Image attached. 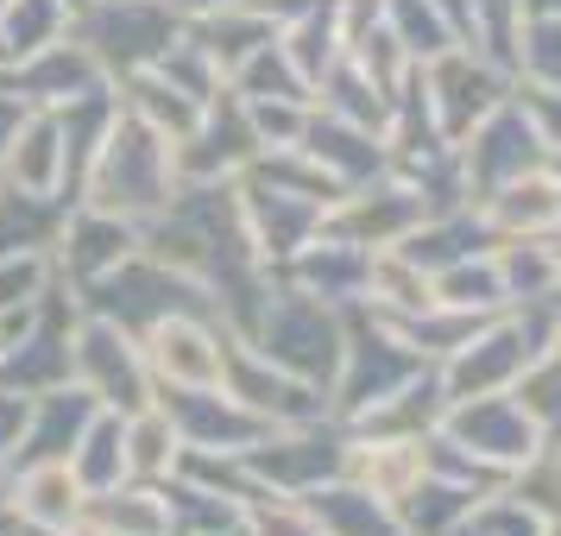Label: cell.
<instances>
[{"instance_id": "1", "label": "cell", "mask_w": 561, "mask_h": 536, "mask_svg": "<svg viewBox=\"0 0 561 536\" xmlns=\"http://www.w3.org/2000/svg\"><path fill=\"white\" fill-rule=\"evenodd\" d=\"M549 448V430L536 423L517 391H485V398H455L430 430V474L467 480L492 492L511 474H524Z\"/></svg>"}, {"instance_id": "2", "label": "cell", "mask_w": 561, "mask_h": 536, "mask_svg": "<svg viewBox=\"0 0 561 536\" xmlns=\"http://www.w3.org/2000/svg\"><path fill=\"white\" fill-rule=\"evenodd\" d=\"M114 102H121V95H114ZM178 190H183L178 146H171L158 127H146L139 114L114 107V121H107L95 158L82 164L70 203L102 208V215H121V221H133V228H146V221H158L164 208L178 203Z\"/></svg>"}, {"instance_id": "3", "label": "cell", "mask_w": 561, "mask_h": 536, "mask_svg": "<svg viewBox=\"0 0 561 536\" xmlns=\"http://www.w3.org/2000/svg\"><path fill=\"white\" fill-rule=\"evenodd\" d=\"M240 341L253 354H265L272 366H284L290 379L329 391L334 373H341V354H347V309H334L322 297L297 290V284L272 278L265 304H259V316L247 322Z\"/></svg>"}, {"instance_id": "4", "label": "cell", "mask_w": 561, "mask_h": 536, "mask_svg": "<svg viewBox=\"0 0 561 536\" xmlns=\"http://www.w3.org/2000/svg\"><path fill=\"white\" fill-rule=\"evenodd\" d=\"M430 373V360L410 347L404 334L379 322V316H366V309H347V354H341V373L329 385V410L334 423L347 430L359 423L366 410H379L385 398H398L410 379H423Z\"/></svg>"}, {"instance_id": "5", "label": "cell", "mask_w": 561, "mask_h": 536, "mask_svg": "<svg viewBox=\"0 0 561 536\" xmlns=\"http://www.w3.org/2000/svg\"><path fill=\"white\" fill-rule=\"evenodd\" d=\"M183 13L171 0H89L70 13V38L107 70V82L152 70L158 57L178 45Z\"/></svg>"}, {"instance_id": "6", "label": "cell", "mask_w": 561, "mask_h": 536, "mask_svg": "<svg viewBox=\"0 0 561 536\" xmlns=\"http://www.w3.org/2000/svg\"><path fill=\"white\" fill-rule=\"evenodd\" d=\"M416 89L430 102L435 133L448 146H460L485 114H499L511 102V64L473 52V45H448V52H435L416 64Z\"/></svg>"}, {"instance_id": "7", "label": "cell", "mask_w": 561, "mask_h": 536, "mask_svg": "<svg viewBox=\"0 0 561 536\" xmlns=\"http://www.w3.org/2000/svg\"><path fill=\"white\" fill-rule=\"evenodd\" d=\"M82 309H95V316H107V322H121V329H152L158 316H178V309H208V316H221L215 309V297H208L196 278H183L178 265H164L158 253H139L121 259L107 278H95L89 290H77Z\"/></svg>"}, {"instance_id": "8", "label": "cell", "mask_w": 561, "mask_h": 536, "mask_svg": "<svg viewBox=\"0 0 561 536\" xmlns=\"http://www.w3.org/2000/svg\"><path fill=\"white\" fill-rule=\"evenodd\" d=\"M70 379H77L102 410H121V417H133L139 404H152V398H158L139 334L121 329V322H107V316H95V309H82V316H77Z\"/></svg>"}, {"instance_id": "9", "label": "cell", "mask_w": 561, "mask_h": 536, "mask_svg": "<svg viewBox=\"0 0 561 536\" xmlns=\"http://www.w3.org/2000/svg\"><path fill=\"white\" fill-rule=\"evenodd\" d=\"M233 341L240 334L208 309H178V316H158L152 329H139V347H146L158 391H215L228 379Z\"/></svg>"}, {"instance_id": "10", "label": "cell", "mask_w": 561, "mask_h": 536, "mask_svg": "<svg viewBox=\"0 0 561 536\" xmlns=\"http://www.w3.org/2000/svg\"><path fill=\"white\" fill-rule=\"evenodd\" d=\"M77 290H51L38 309L20 316H0L7 329V354H0V379L20 385V391H51L70 385V341H77Z\"/></svg>"}, {"instance_id": "11", "label": "cell", "mask_w": 561, "mask_h": 536, "mask_svg": "<svg viewBox=\"0 0 561 536\" xmlns=\"http://www.w3.org/2000/svg\"><path fill=\"white\" fill-rule=\"evenodd\" d=\"M233 208H240V228H247V240H253V253H259L265 272H284L290 253L309 247V240L322 233V215H329V203H316L304 190L265 178L259 164L233 178Z\"/></svg>"}, {"instance_id": "12", "label": "cell", "mask_w": 561, "mask_h": 536, "mask_svg": "<svg viewBox=\"0 0 561 536\" xmlns=\"http://www.w3.org/2000/svg\"><path fill=\"white\" fill-rule=\"evenodd\" d=\"M430 215H435L430 196H423L404 171H391V164H385L379 178H366V183H354V190H341V196H334L329 215H322V228L373 253V247H404Z\"/></svg>"}, {"instance_id": "13", "label": "cell", "mask_w": 561, "mask_h": 536, "mask_svg": "<svg viewBox=\"0 0 561 536\" xmlns=\"http://www.w3.org/2000/svg\"><path fill=\"white\" fill-rule=\"evenodd\" d=\"M341 442H347V430L334 417H316V423H284V430H272L240 460H247V474L259 480V492L304 499V492H316L322 480L341 474Z\"/></svg>"}, {"instance_id": "14", "label": "cell", "mask_w": 561, "mask_h": 536, "mask_svg": "<svg viewBox=\"0 0 561 536\" xmlns=\"http://www.w3.org/2000/svg\"><path fill=\"white\" fill-rule=\"evenodd\" d=\"M82 505H89V486L77 480L70 460H20L13 474H0V524L7 531L82 536Z\"/></svg>"}, {"instance_id": "15", "label": "cell", "mask_w": 561, "mask_h": 536, "mask_svg": "<svg viewBox=\"0 0 561 536\" xmlns=\"http://www.w3.org/2000/svg\"><path fill=\"white\" fill-rule=\"evenodd\" d=\"M259 158H265V146H259V133H253V114H247V102L233 89H221L203 107V121L190 127V139L178 146V178L183 183H233L240 171H253Z\"/></svg>"}, {"instance_id": "16", "label": "cell", "mask_w": 561, "mask_h": 536, "mask_svg": "<svg viewBox=\"0 0 561 536\" xmlns=\"http://www.w3.org/2000/svg\"><path fill=\"white\" fill-rule=\"evenodd\" d=\"M341 480L398 511L416 486L430 480V435L347 430V442H341Z\"/></svg>"}, {"instance_id": "17", "label": "cell", "mask_w": 561, "mask_h": 536, "mask_svg": "<svg viewBox=\"0 0 561 536\" xmlns=\"http://www.w3.org/2000/svg\"><path fill=\"white\" fill-rule=\"evenodd\" d=\"M542 139L530 133V121L517 114V102H505L499 114H485L480 127L467 133L455 146V164H460V183H467V203H480L485 190H499L505 178L542 164Z\"/></svg>"}, {"instance_id": "18", "label": "cell", "mask_w": 561, "mask_h": 536, "mask_svg": "<svg viewBox=\"0 0 561 536\" xmlns=\"http://www.w3.org/2000/svg\"><path fill=\"white\" fill-rule=\"evenodd\" d=\"M0 89L20 95L26 107H77V102H89V95L114 89V82H107V70L82 52L77 38H57L45 52L7 64V70H0Z\"/></svg>"}, {"instance_id": "19", "label": "cell", "mask_w": 561, "mask_h": 536, "mask_svg": "<svg viewBox=\"0 0 561 536\" xmlns=\"http://www.w3.org/2000/svg\"><path fill=\"white\" fill-rule=\"evenodd\" d=\"M221 391H233V398L253 410L259 423H272V430H284V423H316V417H334V410H329V391H316V385L290 379L284 366H272L265 354H253L247 341H233Z\"/></svg>"}, {"instance_id": "20", "label": "cell", "mask_w": 561, "mask_h": 536, "mask_svg": "<svg viewBox=\"0 0 561 536\" xmlns=\"http://www.w3.org/2000/svg\"><path fill=\"white\" fill-rule=\"evenodd\" d=\"M480 221L492 240H549L561 233V171L556 158H542L530 171L505 178L499 190H485L480 203Z\"/></svg>"}, {"instance_id": "21", "label": "cell", "mask_w": 561, "mask_h": 536, "mask_svg": "<svg viewBox=\"0 0 561 536\" xmlns=\"http://www.w3.org/2000/svg\"><path fill=\"white\" fill-rule=\"evenodd\" d=\"M57 272H64V290H89L95 278H107L121 259L139 253V228L121 221V215H102V208H64V228H57Z\"/></svg>"}, {"instance_id": "22", "label": "cell", "mask_w": 561, "mask_h": 536, "mask_svg": "<svg viewBox=\"0 0 561 536\" xmlns=\"http://www.w3.org/2000/svg\"><path fill=\"white\" fill-rule=\"evenodd\" d=\"M158 398L178 417L190 455H247L253 442L272 435V423H259L253 410L240 404L233 391H221V385L215 391H158Z\"/></svg>"}, {"instance_id": "23", "label": "cell", "mask_w": 561, "mask_h": 536, "mask_svg": "<svg viewBox=\"0 0 561 536\" xmlns=\"http://www.w3.org/2000/svg\"><path fill=\"white\" fill-rule=\"evenodd\" d=\"M0 183H13L26 196L70 203V146H64V114L57 107H26V121L13 127L7 152H0Z\"/></svg>"}, {"instance_id": "24", "label": "cell", "mask_w": 561, "mask_h": 536, "mask_svg": "<svg viewBox=\"0 0 561 536\" xmlns=\"http://www.w3.org/2000/svg\"><path fill=\"white\" fill-rule=\"evenodd\" d=\"M278 278L309 290V297H322V304H334V309H359V290H366V247H354V240H341V233L322 228L309 247L290 253V265H284Z\"/></svg>"}, {"instance_id": "25", "label": "cell", "mask_w": 561, "mask_h": 536, "mask_svg": "<svg viewBox=\"0 0 561 536\" xmlns=\"http://www.w3.org/2000/svg\"><path fill=\"white\" fill-rule=\"evenodd\" d=\"M82 536H178L171 486L121 480V486L89 492V505H82Z\"/></svg>"}, {"instance_id": "26", "label": "cell", "mask_w": 561, "mask_h": 536, "mask_svg": "<svg viewBox=\"0 0 561 536\" xmlns=\"http://www.w3.org/2000/svg\"><path fill=\"white\" fill-rule=\"evenodd\" d=\"M304 152L334 178V190H354V183L379 178L385 164H391V146H385V133L354 127V121H341V114H322V107L309 114Z\"/></svg>"}, {"instance_id": "27", "label": "cell", "mask_w": 561, "mask_h": 536, "mask_svg": "<svg viewBox=\"0 0 561 536\" xmlns=\"http://www.w3.org/2000/svg\"><path fill=\"white\" fill-rule=\"evenodd\" d=\"M359 309L379 316V322H410L435 309V272L416 265L404 247H373L366 253V290H359Z\"/></svg>"}, {"instance_id": "28", "label": "cell", "mask_w": 561, "mask_h": 536, "mask_svg": "<svg viewBox=\"0 0 561 536\" xmlns=\"http://www.w3.org/2000/svg\"><path fill=\"white\" fill-rule=\"evenodd\" d=\"M95 398L82 391L77 379L51 385V391H32V417H26V442H20V460H70V448L82 442L89 417H95ZM13 460V467H20Z\"/></svg>"}, {"instance_id": "29", "label": "cell", "mask_w": 561, "mask_h": 536, "mask_svg": "<svg viewBox=\"0 0 561 536\" xmlns=\"http://www.w3.org/2000/svg\"><path fill=\"white\" fill-rule=\"evenodd\" d=\"M183 32L203 45L208 64H215L228 82H233V70H240L259 45H272V38H278V26H272L259 7H247V0H228V7H215V13H196V20H183Z\"/></svg>"}, {"instance_id": "30", "label": "cell", "mask_w": 561, "mask_h": 536, "mask_svg": "<svg viewBox=\"0 0 561 536\" xmlns=\"http://www.w3.org/2000/svg\"><path fill=\"white\" fill-rule=\"evenodd\" d=\"M183 430L178 417L164 410V398H152V404H139L127 417V480H152V486H171L183 467Z\"/></svg>"}, {"instance_id": "31", "label": "cell", "mask_w": 561, "mask_h": 536, "mask_svg": "<svg viewBox=\"0 0 561 536\" xmlns=\"http://www.w3.org/2000/svg\"><path fill=\"white\" fill-rule=\"evenodd\" d=\"M492 265L505 304H556L561 290V233L549 240H492Z\"/></svg>"}, {"instance_id": "32", "label": "cell", "mask_w": 561, "mask_h": 536, "mask_svg": "<svg viewBox=\"0 0 561 536\" xmlns=\"http://www.w3.org/2000/svg\"><path fill=\"white\" fill-rule=\"evenodd\" d=\"M278 45H284V57L297 64V77L309 82V95H316V82H322L334 64L347 57V38H341V20H334V0H316L309 13L284 20V26H278Z\"/></svg>"}, {"instance_id": "33", "label": "cell", "mask_w": 561, "mask_h": 536, "mask_svg": "<svg viewBox=\"0 0 561 536\" xmlns=\"http://www.w3.org/2000/svg\"><path fill=\"white\" fill-rule=\"evenodd\" d=\"M114 95H121V107L127 114H139L146 127H158L171 146H183L190 139V127L203 121V102H190L178 82H164L158 70H133V77L114 82Z\"/></svg>"}, {"instance_id": "34", "label": "cell", "mask_w": 561, "mask_h": 536, "mask_svg": "<svg viewBox=\"0 0 561 536\" xmlns=\"http://www.w3.org/2000/svg\"><path fill=\"white\" fill-rule=\"evenodd\" d=\"M485 247H492V233H485L473 203L435 208L430 221L404 240V253L416 259V265H430V272H442V265H455V259H467V253H485Z\"/></svg>"}, {"instance_id": "35", "label": "cell", "mask_w": 561, "mask_h": 536, "mask_svg": "<svg viewBox=\"0 0 561 536\" xmlns=\"http://www.w3.org/2000/svg\"><path fill=\"white\" fill-rule=\"evenodd\" d=\"M485 492L467 480H448V474H430V480L410 492L404 505H398V524H404V536H455L467 517H473V505H480Z\"/></svg>"}, {"instance_id": "36", "label": "cell", "mask_w": 561, "mask_h": 536, "mask_svg": "<svg viewBox=\"0 0 561 536\" xmlns=\"http://www.w3.org/2000/svg\"><path fill=\"white\" fill-rule=\"evenodd\" d=\"M309 511L322 517V531L329 536H404V524H398V511L379 505V499H366L359 486H347L341 474L334 480H322L316 492H304Z\"/></svg>"}, {"instance_id": "37", "label": "cell", "mask_w": 561, "mask_h": 536, "mask_svg": "<svg viewBox=\"0 0 561 536\" xmlns=\"http://www.w3.org/2000/svg\"><path fill=\"white\" fill-rule=\"evenodd\" d=\"M309 102L322 107V114H341V121H354V127H373V133H391V95H379V82H366L354 57H341L329 77L316 82V95Z\"/></svg>"}, {"instance_id": "38", "label": "cell", "mask_w": 561, "mask_h": 536, "mask_svg": "<svg viewBox=\"0 0 561 536\" xmlns=\"http://www.w3.org/2000/svg\"><path fill=\"white\" fill-rule=\"evenodd\" d=\"M435 304L460 309V316H499V309H511L505 284H499V265H492V247L455 259V265H442V272H435Z\"/></svg>"}, {"instance_id": "39", "label": "cell", "mask_w": 561, "mask_h": 536, "mask_svg": "<svg viewBox=\"0 0 561 536\" xmlns=\"http://www.w3.org/2000/svg\"><path fill=\"white\" fill-rule=\"evenodd\" d=\"M70 467H77V480L89 486V492L127 480V417H121V410H95L89 430H82V442L70 448Z\"/></svg>"}, {"instance_id": "40", "label": "cell", "mask_w": 561, "mask_h": 536, "mask_svg": "<svg viewBox=\"0 0 561 536\" xmlns=\"http://www.w3.org/2000/svg\"><path fill=\"white\" fill-rule=\"evenodd\" d=\"M57 38H70V7L64 0H0V52H7V64L45 52Z\"/></svg>"}, {"instance_id": "41", "label": "cell", "mask_w": 561, "mask_h": 536, "mask_svg": "<svg viewBox=\"0 0 561 536\" xmlns=\"http://www.w3.org/2000/svg\"><path fill=\"white\" fill-rule=\"evenodd\" d=\"M64 208H70V203H57V196H26V190L0 183V253H26V247H57Z\"/></svg>"}, {"instance_id": "42", "label": "cell", "mask_w": 561, "mask_h": 536, "mask_svg": "<svg viewBox=\"0 0 561 536\" xmlns=\"http://www.w3.org/2000/svg\"><path fill=\"white\" fill-rule=\"evenodd\" d=\"M51 290H64V272H57L51 247H26V253H0V316H20V309H38Z\"/></svg>"}, {"instance_id": "43", "label": "cell", "mask_w": 561, "mask_h": 536, "mask_svg": "<svg viewBox=\"0 0 561 536\" xmlns=\"http://www.w3.org/2000/svg\"><path fill=\"white\" fill-rule=\"evenodd\" d=\"M233 95H247V102H309V82L297 77V64L284 57V45L272 38V45H259L240 70H233V82H228Z\"/></svg>"}, {"instance_id": "44", "label": "cell", "mask_w": 561, "mask_h": 536, "mask_svg": "<svg viewBox=\"0 0 561 536\" xmlns=\"http://www.w3.org/2000/svg\"><path fill=\"white\" fill-rule=\"evenodd\" d=\"M347 57L366 70V82H379V95H391V107H398V95H404L410 77H416V57L404 52V38L385 26V20L373 32H359L354 45H347Z\"/></svg>"}, {"instance_id": "45", "label": "cell", "mask_w": 561, "mask_h": 536, "mask_svg": "<svg viewBox=\"0 0 561 536\" xmlns=\"http://www.w3.org/2000/svg\"><path fill=\"white\" fill-rule=\"evenodd\" d=\"M385 26L404 38V52L416 57V64L455 45V32H448V13H442V0H385Z\"/></svg>"}, {"instance_id": "46", "label": "cell", "mask_w": 561, "mask_h": 536, "mask_svg": "<svg viewBox=\"0 0 561 536\" xmlns=\"http://www.w3.org/2000/svg\"><path fill=\"white\" fill-rule=\"evenodd\" d=\"M240 536H329L322 517L309 511V499H290V492H259L240 505Z\"/></svg>"}, {"instance_id": "47", "label": "cell", "mask_w": 561, "mask_h": 536, "mask_svg": "<svg viewBox=\"0 0 561 536\" xmlns=\"http://www.w3.org/2000/svg\"><path fill=\"white\" fill-rule=\"evenodd\" d=\"M467 524H473V536H561L556 524H549L530 499H517L511 486H492L480 505H473Z\"/></svg>"}, {"instance_id": "48", "label": "cell", "mask_w": 561, "mask_h": 536, "mask_svg": "<svg viewBox=\"0 0 561 536\" xmlns=\"http://www.w3.org/2000/svg\"><path fill=\"white\" fill-rule=\"evenodd\" d=\"M480 322H485V316H460V309H442V304H435V309H423V316H410V322H391V329L404 334V341H410L423 360H430V366H442V360L455 354V347H460L473 329H480Z\"/></svg>"}, {"instance_id": "49", "label": "cell", "mask_w": 561, "mask_h": 536, "mask_svg": "<svg viewBox=\"0 0 561 536\" xmlns=\"http://www.w3.org/2000/svg\"><path fill=\"white\" fill-rule=\"evenodd\" d=\"M511 77H524V82H556V89H561V20H517Z\"/></svg>"}, {"instance_id": "50", "label": "cell", "mask_w": 561, "mask_h": 536, "mask_svg": "<svg viewBox=\"0 0 561 536\" xmlns=\"http://www.w3.org/2000/svg\"><path fill=\"white\" fill-rule=\"evenodd\" d=\"M152 70H158L164 82H178L183 95H190V102H203V107L215 102L221 89H228V77H221V70L208 64V52L196 45V38H190V32H178V45H171V52L158 57Z\"/></svg>"}, {"instance_id": "51", "label": "cell", "mask_w": 561, "mask_h": 536, "mask_svg": "<svg viewBox=\"0 0 561 536\" xmlns=\"http://www.w3.org/2000/svg\"><path fill=\"white\" fill-rule=\"evenodd\" d=\"M517 398H524V410H530L542 430L561 435V341H549V347L530 360V373L517 379Z\"/></svg>"}, {"instance_id": "52", "label": "cell", "mask_w": 561, "mask_h": 536, "mask_svg": "<svg viewBox=\"0 0 561 536\" xmlns=\"http://www.w3.org/2000/svg\"><path fill=\"white\" fill-rule=\"evenodd\" d=\"M247 102V95H240ZM247 114H253V133L265 152H297L309 133V114H316V102H247Z\"/></svg>"}, {"instance_id": "53", "label": "cell", "mask_w": 561, "mask_h": 536, "mask_svg": "<svg viewBox=\"0 0 561 536\" xmlns=\"http://www.w3.org/2000/svg\"><path fill=\"white\" fill-rule=\"evenodd\" d=\"M511 102H517V114H524V121H530V133L542 139V152L556 158L561 152V89H556V82L511 77Z\"/></svg>"}, {"instance_id": "54", "label": "cell", "mask_w": 561, "mask_h": 536, "mask_svg": "<svg viewBox=\"0 0 561 536\" xmlns=\"http://www.w3.org/2000/svg\"><path fill=\"white\" fill-rule=\"evenodd\" d=\"M26 417H32V391L0 379V474H13L20 442H26Z\"/></svg>"}, {"instance_id": "55", "label": "cell", "mask_w": 561, "mask_h": 536, "mask_svg": "<svg viewBox=\"0 0 561 536\" xmlns=\"http://www.w3.org/2000/svg\"><path fill=\"white\" fill-rule=\"evenodd\" d=\"M20 121H26V102L0 89V152H7V139H13V127H20Z\"/></svg>"}, {"instance_id": "56", "label": "cell", "mask_w": 561, "mask_h": 536, "mask_svg": "<svg viewBox=\"0 0 561 536\" xmlns=\"http://www.w3.org/2000/svg\"><path fill=\"white\" fill-rule=\"evenodd\" d=\"M524 20H561V0H517Z\"/></svg>"}, {"instance_id": "57", "label": "cell", "mask_w": 561, "mask_h": 536, "mask_svg": "<svg viewBox=\"0 0 561 536\" xmlns=\"http://www.w3.org/2000/svg\"><path fill=\"white\" fill-rule=\"evenodd\" d=\"M183 20H196V13H215V7H228V0H171Z\"/></svg>"}, {"instance_id": "58", "label": "cell", "mask_w": 561, "mask_h": 536, "mask_svg": "<svg viewBox=\"0 0 561 536\" xmlns=\"http://www.w3.org/2000/svg\"><path fill=\"white\" fill-rule=\"evenodd\" d=\"M183 536H240V531H183Z\"/></svg>"}, {"instance_id": "59", "label": "cell", "mask_w": 561, "mask_h": 536, "mask_svg": "<svg viewBox=\"0 0 561 536\" xmlns=\"http://www.w3.org/2000/svg\"><path fill=\"white\" fill-rule=\"evenodd\" d=\"M64 7H70V13H77V7H89V0H64Z\"/></svg>"}, {"instance_id": "60", "label": "cell", "mask_w": 561, "mask_h": 536, "mask_svg": "<svg viewBox=\"0 0 561 536\" xmlns=\"http://www.w3.org/2000/svg\"><path fill=\"white\" fill-rule=\"evenodd\" d=\"M0 354H7V329H0Z\"/></svg>"}, {"instance_id": "61", "label": "cell", "mask_w": 561, "mask_h": 536, "mask_svg": "<svg viewBox=\"0 0 561 536\" xmlns=\"http://www.w3.org/2000/svg\"><path fill=\"white\" fill-rule=\"evenodd\" d=\"M13 536H38V531H13Z\"/></svg>"}, {"instance_id": "62", "label": "cell", "mask_w": 561, "mask_h": 536, "mask_svg": "<svg viewBox=\"0 0 561 536\" xmlns=\"http://www.w3.org/2000/svg\"><path fill=\"white\" fill-rule=\"evenodd\" d=\"M0 536H13V531H7V524H0Z\"/></svg>"}]
</instances>
